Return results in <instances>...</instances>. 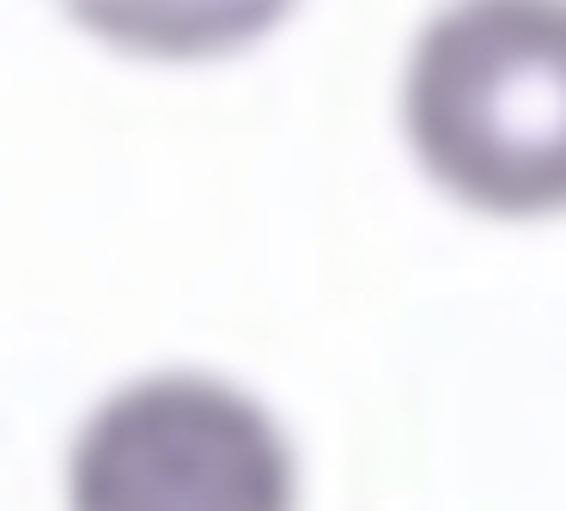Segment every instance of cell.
I'll list each match as a JSON object with an SVG mask.
<instances>
[{
	"label": "cell",
	"instance_id": "cell-2",
	"mask_svg": "<svg viewBox=\"0 0 566 511\" xmlns=\"http://www.w3.org/2000/svg\"><path fill=\"white\" fill-rule=\"evenodd\" d=\"M62 511H305L298 438L262 389L213 365H140L80 408Z\"/></svg>",
	"mask_w": 566,
	"mask_h": 511
},
{
	"label": "cell",
	"instance_id": "cell-3",
	"mask_svg": "<svg viewBox=\"0 0 566 511\" xmlns=\"http://www.w3.org/2000/svg\"><path fill=\"white\" fill-rule=\"evenodd\" d=\"M298 0H62V12L104 49L165 67H196L256 49L293 19Z\"/></svg>",
	"mask_w": 566,
	"mask_h": 511
},
{
	"label": "cell",
	"instance_id": "cell-1",
	"mask_svg": "<svg viewBox=\"0 0 566 511\" xmlns=\"http://www.w3.org/2000/svg\"><path fill=\"white\" fill-rule=\"evenodd\" d=\"M420 177L475 219H566V0H444L396 92Z\"/></svg>",
	"mask_w": 566,
	"mask_h": 511
}]
</instances>
